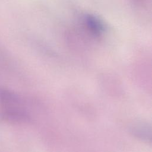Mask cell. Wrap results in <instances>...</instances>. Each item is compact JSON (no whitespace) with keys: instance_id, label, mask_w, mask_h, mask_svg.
<instances>
[{"instance_id":"obj_1","label":"cell","mask_w":152,"mask_h":152,"mask_svg":"<svg viewBox=\"0 0 152 152\" xmlns=\"http://www.w3.org/2000/svg\"><path fill=\"white\" fill-rule=\"evenodd\" d=\"M23 102L15 93L0 87V118L17 123L28 122L30 117Z\"/></svg>"},{"instance_id":"obj_2","label":"cell","mask_w":152,"mask_h":152,"mask_svg":"<svg viewBox=\"0 0 152 152\" xmlns=\"http://www.w3.org/2000/svg\"><path fill=\"white\" fill-rule=\"evenodd\" d=\"M129 130L132 135L137 138L145 142L151 141V125L145 122H137L131 125Z\"/></svg>"},{"instance_id":"obj_3","label":"cell","mask_w":152,"mask_h":152,"mask_svg":"<svg viewBox=\"0 0 152 152\" xmlns=\"http://www.w3.org/2000/svg\"><path fill=\"white\" fill-rule=\"evenodd\" d=\"M134 6L137 10L147 11L150 0H132Z\"/></svg>"}]
</instances>
